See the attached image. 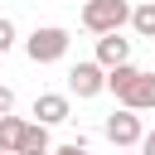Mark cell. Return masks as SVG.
I'll return each instance as SVG.
<instances>
[{
    "instance_id": "cell-10",
    "label": "cell",
    "mask_w": 155,
    "mask_h": 155,
    "mask_svg": "<svg viewBox=\"0 0 155 155\" xmlns=\"http://www.w3.org/2000/svg\"><path fill=\"white\" fill-rule=\"evenodd\" d=\"M131 29H136L140 39H155V5H150V0L131 10Z\"/></svg>"
},
{
    "instance_id": "cell-12",
    "label": "cell",
    "mask_w": 155,
    "mask_h": 155,
    "mask_svg": "<svg viewBox=\"0 0 155 155\" xmlns=\"http://www.w3.org/2000/svg\"><path fill=\"white\" fill-rule=\"evenodd\" d=\"M53 155H92V150H87V145H82V140H68V145H58V150H53Z\"/></svg>"
},
{
    "instance_id": "cell-14",
    "label": "cell",
    "mask_w": 155,
    "mask_h": 155,
    "mask_svg": "<svg viewBox=\"0 0 155 155\" xmlns=\"http://www.w3.org/2000/svg\"><path fill=\"white\" fill-rule=\"evenodd\" d=\"M140 155H155V131H145V136H140Z\"/></svg>"
},
{
    "instance_id": "cell-3",
    "label": "cell",
    "mask_w": 155,
    "mask_h": 155,
    "mask_svg": "<svg viewBox=\"0 0 155 155\" xmlns=\"http://www.w3.org/2000/svg\"><path fill=\"white\" fill-rule=\"evenodd\" d=\"M68 29H58V24H44V29H34L29 39H24V53L34 58V63H58L63 53H68Z\"/></svg>"
},
{
    "instance_id": "cell-4",
    "label": "cell",
    "mask_w": 155,
    "mask_h": 155,
    "mask_svg": "<svg viewBox=\"0 0 155 155\" xmlns=\"http://www.w3.org/2000/svg\"><path fill=\"white\" fill-rule=\"evenodd\" d=\"M140 136H145V126H140V111H111L107 116V140L116 145V150H136L140 145Z\"/></svg>"
},
{
    "instance_id": "cell-6",
    "label": "cell",
    "mask_w": 155,
    "mask_h": 155,
    "mask_svg": "<svg viewBox=\"0 0 155 155\" xmlns=\"http://www.w3.org/2000/svg\"><path fill=\"white\" fill-rule=\"evenodd\" d=\"M97 63L111 73V68H121V63H131V39H121V34H102L97 39Z\"/></svg>"
},
{
    "instance_id": "cell-8",
    "label": "cell",
    "mask_w": 155,
    "mask_h": 155,
    "mask_svg": "<svg viewBox=\"0 0 155 155\" xmlns=\"http://www.w3.org/2000/svg\"><path fill=\"white\" fill-rule=\"evenodd\" d=\"M24 126H29V121H19V116H0V155H19Z\"/></svg>"
},
{
    "instance_id": "cell-11",
    "label": "cell",
    "mask_w": 155,
    "mask_h": 155,
    "mask_svg": "<svg viewBox=\"0 0 155 155\" xmlns=\"http://www.w3.org/2000/svg\"><path fill=\"white\" fill-rule=\"evenodd\" d=\"M5 48H15V24L0 15V53H5Z\"/></svg>"
},
{
    "instance_id": "cell-16",
    "label": "cell",
    "mask_w": 155,
    "mask_h": 155,
    "mask_svg": "<svg viewBox=\"0 0 155 155\" xmlns=\"http://www.w3.org/2000/svg\"><path fill=\"white\" fill-rule=\"evenodd\" d=\"M150 5H155V0H150Z\"/></svg>"
},
{
    "instance_id": "cell-1",
    "label": "cell",
    "mask_w": 155,
    "mask_h": 155,
    "mask_svg": "<svg viewBox=\"0 0 155 155\" xmlns=\"http://www.w3.org/2000/svg\"><path fill=\"white\" fill-rule=\"evenodd\" d=\"M107 92H116L126 111H150L155 107V73H145L136 63H121V68L107 73Z\"/></svg>"
},
{
    "instance_id": "cell-13",
    "label": "cell",
    "mask_w": 155,
    "mask_h": 155,
    "mask_svg": "<svg viewBox=\"0 0 155 155\" xmlns=\"http://www.w3.org/2000/svg\"><path fill=\"white\" fill-rule=\"evenodd\" d=\"M10 111H15V92H10V87H0V116H10Z\"/></svg>"
},
{
    "instance_id": "cell-15",
    "label": "cell",
    "mask_w": 155,
    "mask_h": 155,
    "mask_svg": "<svg viewBox=\"0 0 155 155\" xmlns=\"http://www.w3.org/2000/svg\"><path fill=\"white\" fill-rule=\"evenodd\" d=\"M48 155H53V150H48Z\"/></svg>"
},
{
    "instance_id": "cell-7",
    "label": "cell",
    "mask_w": 155,
    "mask_h": 155,
    "mask_svg": "<svg viewBox=\"0 0 155 155\" xmlns=\"http://www.w3.org/2000/svg\"><path fill=\"white\" fill-rule=\"evenodd\" d=\"M34 116H39V126H58V121H68V97H63V92H44V97H34Z\"/></svg>"
},
{
    "instance_id": "cell-2",
    "label": "cell",
    "mask_w": 155,
    "mask_h": 155,
    "mask_svg": "<svg viewBox=\"0 0 155 155\" xmlns=\"http://www.w3.org/2000/svg\"><path fill=\"white\" fill-rule=\"evenodd\" d=\"M121 24H131V5L126 0H87L82 5V29H92V34H121Z\"/></svg>"
},
{
    "instance_id": "cell-9",
    "label": "cell",
    "mask_w": 155,
    "mask_h": 155,
    "mask_svg": "<svg viewBox=\"0 0 155 155\" xmlns=\"http://www.w3.org/2000/svg\"><path fill=\"white\" fill-rule=\"evenodd\" d=\"M19 155H48V126L29 121V126H24V145H19Z\"/></svg>"
},
{
    "instance_id": "cell-5",
    "label": "cell",
    "mask_w": 155,
    "mask_h": 155,
    "mask_svg": "<svg viewBox=\"0 0 155 155\" xmlns=\"http://www.w3.org/2000/svg\"><path fill=\"white\" fill-rule=\"evenodd\" d=\"M102 87H107V68H102L97 58H92V63H73V68H68V92H73V97H97Z\"/></svg>"
},
{
    "instance_id": "cell-17",
    "label": "cell",
    "mask_w": 155,
    "mask_h": 155,
    "mask_svg": "<svg viewBox=\"0 0 155 155\" xmlns=\"http://www.w3.org/2000/svg\"><path fill=\"white\" fill-rule=\"evenodd\" d=\"M126 155H131V150H126Z\"/></svg>"
}]
</instances>
